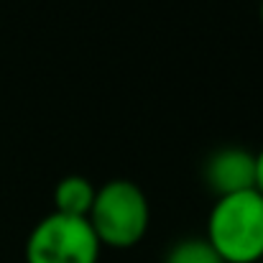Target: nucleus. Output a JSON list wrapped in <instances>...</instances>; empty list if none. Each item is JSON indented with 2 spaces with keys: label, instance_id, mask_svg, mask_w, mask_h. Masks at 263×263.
<instances>
[{
  "label": "nucleus",
  "instance_id": "2",
  "mask_svg": "<svg viewBox=\"0 0 263 263\" xmlns=\"http://www.w3.org/2000/svg\"><path fill=\"white\" fill-rule=\"evenodd\" d=\"M148 199L143 189L128 179H112L95 192V202L87 215L100 246L133 248L148 230Z\"/></svg>",
  "mask_w": 263,
  "mask_h": 263
},
{
  "label": "nucleus",
  "instance_id": "5",
  "mask_svg": "<svg viewBox=\"0 0 263 263\" xmlns=\"http://www.w3.org/2000/svg\"><path fill=\"white\" fill-rule=\"evenodd\" d=\"M95 192L97 189L85 176H64L54 189V204H57L54 212L69 215V217H87L95 202Z\"/></svg>",
  "mask_w": 263,
  "mask_h": 263
},
{
  "label": "nucleus",
  "instance_id": "1",
  "mask_svg": "<svg viewBox=\"0 0 263 263\" xmlns=\"http://www.w3.org/2000/svg\"><path fill=\"white\" fill-rule=\"evenodd\" d=\"M204 240L225 263H258L263 258V194L246 189L217 197Z\"/></svg>",
  "mask_w": 263,
  "mask_h": 263
},
{
  "label": "nucleus",
  "instance_id": "3",
  "mask_svg": "<svg viewBox=\"0 0 263 263\" xmlns=\"http://www.w3.org/2000/svg\"><path fill=\"white\" fill-rule=\"evenodd\" d=\"M100 240L87 217L46 215L26 240V263H97Z\"/></svg>",
  "mask_w": 263,
  "mask_h": 263
},
{
  "label": "nucleus",
  "instance_id": "4",
  "mask_svg": "<svg viewBox=\"0 0 263 263\" xmlns=\"http://www.w3.org/2000/svg\"><path fill=\"white\" fill-rule=\"evenodd\" d=\"M204 181L217 194H238L256 184V154L240 146H225L215 151L204 164Z\"/></svg>",
  "mask_w": 263,
  "mask_h": 263
},
{
  "label": "nucleus",
  "instance_id": "6",
  "mask_svg": "<svg viewBox=\"0 0 263 263\" xmlns=\"http://www.w3.org/2000/svg\"><path fill=\"white\" fill-rule=\"evenodd\" d=\"M164 263H225L204 238H186L169 248Z\"/></svg>",
  "mask_w": 263,
  "mask_h": 263
},
{
  "label": "nucleus",
  "instance_id": "8",
  "mask_svg": "<svg viewBox=\"0 0 263 263\" xmlns=\"http://www.w3.org/2000/svg\"><path fill=\"white\" fill-rule=\"evenodd\" d=\"M258 10H261V21H263V0H261V5H258Z\"/></svg>",
  "mask_w": 263,
  "mask_h": 263
},
{
  "label": "nucleus",
  "instance_id": "7",
  "mask_svg": "<svg viewBox=\"0 0 263 263\" xmlns=\"http://www.w3.org/2000/svg\"><path fill=\"white\" fill-rule=\"evenodd\" d=\"M253 189L263 194V148L256 154V184H253Z\"/></svg>",
  "mask_w": 263,
  "mask_h": 263
}]
</instances>
